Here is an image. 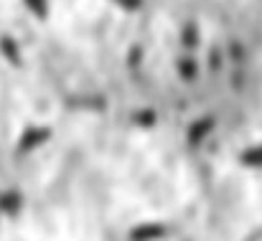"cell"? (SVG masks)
I'll return each instance as SVG.
<instances>
[{
    "mask_svg": "<svg viewBox=\"0 0 262 241\" xmlns=\"http://www.w3.org/2000/svg\"><path fill=\"white\" fill-rule=\"evenodd\" d=\"M211 130H214V119H206V122H201V125L196 122V125L188 130V140H191V142H201L204 137H209Z\"/></svg>",
    "mask_w": 262,
    "mask_h": 241,
    "instance_id": "4",
    "label": "cell"
},
{
    "mask_svg": "<svg viewBox=\"0 0 262 241\" xmlns=\"http://www.w3.org/2000/svg\"><path fill=\"white\" fill-rule=\"evenodd\" d=\"M51 137V127H31V130H26L23 132V137H20V150H33V148H38L41 142H46Z\"/></svg>",
    "mask_w": 262,
    "mask_h": 241,
    "instance_id": "2",
    "label": "cell"
},
{
    "mask_svg": "<svg viewBox=\"0 0 262 241\" xmlns=\"http://www.w3.org/2000/svg\"><path fill=\"white\" fill-rule=\"evenodd\" d=\"M239 165L250 170H262V145H250L239 153Z\"/></svg>",
    "mask_w": 262,
    "mask_h": 241,
    "instance_id": "3",
    "label": "cell"
},
{
    "mask_svg": "<svg viewBox=\"0 0 262 241\" xmlns=\"http://www.w3.org/2000/svg\"><path fill=\"white\" fill-rule=\"evenodd\" d=\"M166 234V226L158 224V221H148V224H138L133 231H130V239L133 241H156Z\"/></svg>",
    "mask_w": 262,
    "mask_h": 241,
    "instance_id": "1",
    "label": "cell"
}]
</instances>
